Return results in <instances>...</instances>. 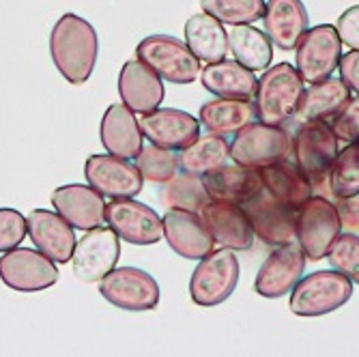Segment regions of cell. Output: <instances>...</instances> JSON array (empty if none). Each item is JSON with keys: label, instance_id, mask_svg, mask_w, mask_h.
<instances>
[{"label": "cell", "instance_id": "cell-30", "mask_svg": "<svg viewBox=\"0 0 359 357\" xmlns=\"http://www.w3.org/2000/svg\"><path fill=\"white\" fill-rule=\"evenodd\" d=\"M256 119V106L250 100H228V97H217V100L203 104L198 116L207 132L219 136H235L239 129Z\"/></svg>", "mask_w": 359, "mask_h": 357}, {"label": "cell", "instance_id": "cell-41", "mask_svg": "<svg viewBox=\"0 0 359 357\" xmlns=\"http://www.w3.org/2000/svg\"><path fill=\"white\" fill-rule=\"evenodd\" d=\"M338 69H340V78L344 80V84L359 95V50H351L342 54Z\"/></svg>", "mask_w": 359, "mask_h": 357}, {"label": "cell", "instance_id": "cell-20", "mask_svg": "<svg viewBox=\"0 0 359 357\" xmlns=\"http://www.w3.org/2000/svg\"><path fill=\"white\" fill-rule=\"evenodd\" d=\"M198 213L215 243L228 250H252L254 231L241 205L211 198Z\"/></svg>", "mask_w": 359, "mask_h": 357}, {"label": "cell", "instance_id": "cell-25", "mask_svg": "<svg viewBox=\"0 0 359 357\" xmlns=\"http://www.w3.org/2000/svg\"><path fill=\"white\" fill-rule=\"evenodd\" d=\"M205 187L213 201H226V203H237L243 205L252 196L263 189V179L260 173L254 168H245L239 164L233 166H219L203 177Z\"/></svg>", "mask_w": 359, "mask_h": 357}, {"label": "cell", "instance_id": "cell-38", "mask_svg": "<svg viewBox=\"0 0 359 357\" xmlns=\"http://www.w3.org/2000/svg\"><path fill=\"white\" fill-rule=\"evenodd\" d=\"M26 237V217L11 207L0 209V252L18 248Z\"/></svg>", "mask_w": 359, "mask_h": 357}, {"label": "cell", "instance_id": "cell-22", "mask_svg": "<svg viewBox=\"0 0 359 357\" xmlns=\"http://www.w3.org/2000/svg\"><path fill=\"white\" fill-rule=\"evenodd\" d=\"M118 95L129 110L144 114V112L159 108L166 93H164L161 78L140 58H134V60H127L121 67Z\"/></svg>", "mask_w": 359, "mask_h": 357}, {"label": "cell", "instance_id": "cell-12", "mask_svg": "<svg viewBox=\"0 0 359 357\" xmlns=\"http://www.w3.org/2000/svg\"><path fill=\"white\" fill-rule=\"evenodd\" d=\"M306 263L308 258L297 241L276 245L256 274L254 290L265 299H278L288 295L297 280L304 276Z\"/></svg>", "mask_w": 359, "mask_h": 357}, {"label": "cell", "instance_id": "cell-18", "mask_svg": "<svg viewBox=\"0 0 359 357\" xmlns=\"http://www.w3.org/2000/svg\"><path fill=\"white\" fill-rule=\"evenodd\" d=\"M26 233L39 252L54 263L65 265L72 261L76 248L74 226L62 215L48 209H32L26 215Z\"/></svg>", "mask_w": 359, "mask_h": 357}, {"label": "cell", "instance_id": "cell-1", "mask_svg": "<svg viewBox=\"0 0 359 357\" xmlns=\"http://www.w3.org/2000/svg\"><path fill=\"white\" fill-rule=\"evenodd\" d=\"M50 54L65 80L76 86L84 84L100 54V39L93 24L76 13H65L50 32Z\"/></svg>", "mask_w": 359, "mask_h": 357}, {"label": "cell", "instance_id": "cell-35", "mask_svg": "<svg viewBox=\"0 0 359 357\" xmlns=\"http://www.w3.org/2000/svg\"><path fill=\"white\" fill-rule=\"evenodd\" d=\"M265 5L267 0H201L205 13L228 26H241L263 20Z\"/></svg>", "mask_w": 359, "mask_h": 357}, {"label": "cell", "instance_id": "cell-4", "mask_svg": "<svg viewBox=\"0 0 359 357\" xmlns=\"http://www.w3.org/2000/svg\"><path fill=\"white\" fill-rule=\"evenodd\" d=\"M353 295V282L336 271L323 269L302 276L290 290L288 308L295 316H325L342 308Z\"/></svg>", "mask_w": 359, "mask_h": 357}, {"label": "cell", "instance_id": "cell-17", "mask_svg": "<svg viewBox=\"0 0 359 357\" xmlns=\"http://www.w3.org/2000/svg\"><path fill=\"white\" fill-rule=\"evenodd\" d=\"M142 136L157 147L181 151L201 136V121L185 110L177 108H155L144 112L140 119Z\"/></svg>", "mask_w": 359, "mask_h": 357}, {"label": "cell", "instance_id": "cell-14", "mask_svg": "<svg viewBox=\"0 0 359 357\" xmlns=\"http://www.w3.org/2000/svg\"><path fill=\"white\" fill-rule=\"evenodd\" d=\"M121 256V241L118 235L110 226H97L90 229L80 241H76L74 248V274L80 282H100L104 276H108Z\"/></svg>", "mask_w": 359, "mask_h": 357}, {"label": "cell", "instance_id": "cell-33", "mask_svg": "<svg viewBox=\"0 0 359 357\" xmlns=\"http://www.w3.org/2000/svg\"><path fill=\"white\" fill-rule=\"evenodd\" d=\"M209 201L211 196L205 187L203 177L198 175L177 173L168 183H164V189H161V203L168 209H185L198 213Z\"/></svg>", "mask_w": 359, "mask_h": 357}, {"label": "cell", "instance_id": "cell-5", "mask_svg": "<svg viewBox=\"0 0 359 357\" xmlns=\"http://www.w3.org/2000/svg\"><path fill=\"white\" fill-rule=\"evenodd\" d=\"M292 138L282 125L254 121L233 136L231 159L245 168H267L290 157Z\"/></svg>", "mask_w": 359, "mask_h": 357}, {"label": "cell", "instance_id": "cell-8", "mask_svg": "<svg viewBox=\"0 0 359 357\" xmlns=\"http://www.w3.org/2000/svg\"><path fill=\"white\" fill-rule=\"evenodd\" d=\"M136 58L172 84H191L201 76V60L194 56L187 43L170 35L144 37L136 48Z\"/></svg>", "mask_w": 359, "mask_h": 357}, {"label": "cell", "instance_id": "cell-23", "mask_svg": "<svg viewBox=\"0 0 359 357\" xmlns=\"http://www.w3.org/2000/svg\"><path fill=\"white\" fill-rule=\"evenodd\" d=\"M102 144L108 153L136 159L142 151V129L138 119L134 116V110H129L125 104H112L102 119L100 127Z\"/></svg>", "mask_w": 359, "mask_h": 357}, {"label": "cell", "instance_id": "cell-15", "mask_svg": "<svg viewBox=\"0 0 359 357\" xmlns=\"http://www.w3.org/2000/svg\"><path fill=\"white\" fill-rule=\"evenodd\" d=\"M241 207L250 220L254 237H258L263 243L276 248L288 241H295L297 209L278 203L265 187L256 196L245 201Z\"/></svg>", "mask_w": 359, "mask_h": 357}, {"label": "cell", "instance_id": "cell-11", "mask_svg": "<svg viewBox=\"0 0 359 357\" xmlns=\"http://www.w3.org/2000/svg\"><path fill=\"white\" fill-rule=\"evenodd\" d=\"M0 280L20 293H37L58 282V267L39 250L13 248L0 256Z\"/></svg>", "mask_w": 359, "mask_h": 357}, {"label": "cell", "instance_id": "cell-13", "mask_svg": "<svg viewBox=\"0 0 359 357\" xmlns=\"http://www.w3.org/2000/svg\"><path fill=\"white\" fill-rule=\"evenodd\" d=\"M106 224L118 239L134 245H153L164 237V222L155 209L134 198H112V203H106Z\"/></svg>", "mask_w": 359, "mask_h": 357}, {"label": "cell", "instance_id": "cell-32", "mask_svg": "<svg viewBox=\"0 0 359 357\" xmlns=\"http://www.w3.org/2000/svg\"><path fill=\"white\" fill-rule=\"evenodd\" d=\"M228 50L233 52L237 62L252 72H265L273 58V43L267 32L250 24L233 26L228 32Z\"/></svg>", "mask_w": 359, "mask_h": 357}, {"label": "cell", "instance_id": "cell-10", "mask_svg": "<svg viewBox=\"0 0 359 357\" xmlns=\"http://www.w3.org/2000/svg\"><path fill=\"white\" fill-rule=\"evenodd\" d=\"M100 293L121 310L147 312L159 304V284L138 267H114L100 280Z\"/></svg>", "mask_w": 359, "mask_h": 357}, {"label": "cell", "instance_id": "cell-34", "mask_svg": "<svg viewBox=\"0 0 359 357\" xmlns=\"http://www.w3.org/2000/svg\"><path fill=\"white\" fill-rule=\"evenodd\" d=\"M327 179L334 198L359 196V140L348 142L338 151Z\"/></svg>", "mask_w": 359, "mask_h": 357}, {"label": "cell", "instance_id": "cell-36", "mask_svg": "<svg viewBox=\"0 0 359 357\" xmlns=\"http://www.w3.org/2000/svg\"><path fill=\"white\" fill-rule=\"evenodd\" d=\"M136 166L144 181L164 185L179 173V155L172 149L149 144L142 147V151L138 153Z\"/></svg>", "mask_w": 359, "mask_h": 357}, {"label": "cell", "instance_id": "cell-6", "mask_svg": "<svg viewBox=\"0 0 359 357\" xmlns=\"http://www.w3.org/2000/svg\"><path fill=\"white\" fill-rule=\"evenodd\" d=\"M290 155L295 166L308 177V181L318 187L327 181L334 159L338 155V138L327 121L302 123L292 136Z\"/></svg>", "mask_w": 359, "mask_h": 357}, {"label": "cell", "instance_id": "cell-9", "mask_svg": "<svg viewBox=\"0 0 359 357\" xmlns=\"http://www.w3.org/2000/svg\"><path fill=\"white\" fill-rule=\"evenodd\" d=\"M342 58V41L336 26L318 24L306 30L295 46V67L306 84L332 78Z\"/></svg>", "mask_w": 359, "mask_h": 357}, {"label": "cell", "instance_id": "cell-21", "mask_svg": "<svg viewBox=\"0 0 359 357\" xmlns=\"http://www.w3.org/2000/svg\"><path fill=\"white\" fill-rule=\"evenodd\" d=\"M161 222H164V237L170 250L187 258V261H201L215 245L201 213L185 209H168Z\"/></svg>", "mask_w": 359, "mask_h": 357}, {"label": "cell", "instance_id": "cell-37", "mask_svg": "<svg viewBox=\"0 0 359 357\" xmlns=\"http://www.w3.org/2000/svg\"><path fill=\"white\" fill-rule=\"evenodd\" d=\"M327 261L336 271L359 284V237L355 233H340L327 252Z\"/></svg>", "mask_w": 359, "mask_h": 357}, {"label": "cell", "instance_id": "cell-29", "mask_svg": "<svg viewBox=\"0 0 359 357\" xmlns=\"http://www.w3.org/2000/svg\"><path fill=\"white\" fill-rule=\"evenodd\" d=\"M185 43L201 62H217L226 58L228 32L219 20L209 13H196L185 22Z\"/></svg>", "mask_w": 359, "mask_h": 357}, {"label": "cell", "instance_id": "cell-28", "mask_svg": "<svg viewBox=\"0 0 359 357\" xmlns=\"http://www.w3.org/2000/svg\"><path fill=\"white\" fill-rule=\"evenodd\" d=\"M258 173H260V179H263V187L271 196L278 203H284L292 209H297L302 203H306L314 191V185L295 166V161L282 159L278 164L260 168Z\"/></svg>", "mask_w": 359, "mask_h": 357}, {"label": "cell", "instance_id": "cell-7", "mask_svg": "<svg viewBox=\"0 0 359 357\" xmlns=\"http://www.w3.org/2000/svg\"><path fill=\"white\" fill-rule=\"evenodd\" d=\"M239 261L235 250H211L205 258H201L198 267L189 278V295L191 302L211 308L224 304L235 293L239 284Z\"/></svg>", "mask_w": 359, "mask_h": 357}, {"label": "cell", "instance_id": "cell-3", "mask_svg": "<svg viewBox=\"0 0 359 357\" xmlns=\"http://www.w3.org/2000/svg\"><path fill=\"white\" fill-rule=\"evenodd\" d=\"M342 233V222L334 201L320 194L312 196L297 207L295 217V241L302 245L310 263L323 261L332 243Z\"/></svg>", "mask_w": 359, "mask_h": 357}, {"label": "cell", "instance_id": "cell-24", "mask_svg": "<svg viewBox=\"0 0 359 357\" xmlns=\"http://www.w3.org/2000/svg\"><path fill=\"white\" fill-rule=\"evenodd\" d=\"M263 24L276 48L295 50L308 30V11L302 0H267Z\"/></svg>", "mask_w": 359, "mask_h": 357}, {"label": "cell", "instance_id": "cell-39", "mask_svg": "<svg viewBox=\"0 0 359 357\" xmlns=\"http://www.w3.org/2000/svg\"><path fill=\"white\" fill-rule=\"evenodd\" d=\"M330 127L334 129V134L338 140L344 142H355L359 140V97H351L346 106L330 121Z\"/></svg>", "mask_w": 359, "mask_h": 357}, {"label": "cell", "instance_id": "cell-19", "mask_svg": "<svg viewBox=\"0 0 359 357\" xmlns=\"http://www.w3.org/2000/svg\"><path fill=\"white\" fill-rule=\"evenodd\" d=\"M52 207L58 215L67 220L74 229L90 231L106 222V201L104 194L93 185L69 183L52 191Z\"/></svg>", "mask_w": 359, "mask_h": 357}, {"label": "cell", "instance_id": "cell-42", "mask_svg": "<svg viewBox=\"0 0 359 357\" xmlns=\"http://www.w3.org/2000/svg\"><path fill=\"white\" fill-rule=\"evenodd\" d=\"M336 207H338V215L344 229L359 231V196L336 198Z\"/></svg>", "mask_w": 359, "mask_h": 357}, {"label": "cell", "instance_id": "cell-40", "mask_svg": "<svg viewBox=\"0 0 359 357\" xmlns=\"http://www.w3.org/2000/svg\"><path fill=\"white\" fill-rule=\"evenodd\" d=\"M336 30H338V35H340L342 46H346L351 50H359V5L346 9L338 18Z\"/></svg>", "mask_w": 359, "mask_h": 357}, {"label": "cell", "instance_id": "cell-26", "mask_svg": "<svg viewBox=\"0 0 359 357\" xmlns=\"http://www.w3.org/2000/svg\"><path fill=\"white\" fill-rule=\"evenodd\" d=\"M201 80L209 93L215 97H228V100H252L258 84L252 69L226 58L209 62L205 69H201Z\"/></svg>", "mask_w": 359, "mask_h": 357}, {"label": "cell", "instance_id": "cell-16", "mask_svg": "<svg viewBox=\"0 0 359 357\" xmlns=\"http://www.w3.org/2000/svg\"><path fill=\"white\" fill-rule=\"evenodd\" d=\"M84 177L88 185L110 198H134L144 183L136 164L112 153L90 155L84 164Z\"/></svg>", "mask_w": 359, "mask_h": 357}, {"label": "cell", "instance_id": "cell-27", "mask_svg": "<svg viewBox=\"0 0 359 357\" xmlns=\"http://www.w3.org/2000/svg\"><path fill=\"white\" fill-rule=\"evenodd\" d=\"M351 100V88L344 84L342 78H327L318 84H310L304 90L299 110L295 119L299 125L310 121H332Z\"/></svg>", "mask_w": 359, "mask_h": 357}, {"label": "cell", "instance_id": "cell-2", "mask_svg": "<svg viewBox=\"0 0 359 357\" xmlns=\"http://www.w3.org/2000/svg\"><path fill=\"white\" fill-rule=\"evenodd\" d=\"M306 82L290 62H278L273 67H267L258 78L254 93L258 121L269 125H284L292 121L299 110Z\"/></svg>", "mask_w": 359, "mask_h": 357}, {"label": "cell", "instance_id": "cell-31", "mask_svg": "<svg viewBox=\"0 0 359 357\" xmlns=\"http://www.w3.org/2000/svg\"><path fill=\"white\" fill-rule=\"evenodd\" d=\"M231 159V142L226 136L207 132L205 136H198L191 144L181 149L179 153V168L189 175L205 177L207 173L224 166Z\"/></svg>", "mask_w": 359, "mask_h": 357}]
</instances>
